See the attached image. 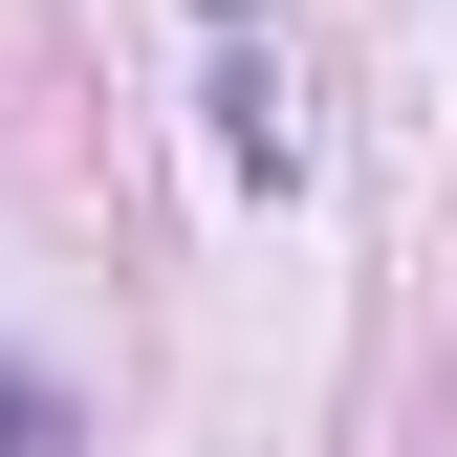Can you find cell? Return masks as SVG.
Segmentation results:
<instances>
[{
	"instance_id": "obj_1",
	"label": "cell",
	"mask_w": 457,
	"mask_h": 457,
	"mask_svg": "<svg viewBox=\"0 0 457 457\" xmlns=\"http://www.w3.org/2000/svg\"><path fill=\"white\" fill-rule=\"evenodd\" d=\"M0 457H66V392H44L22 349H0Z\"/></svg>"
}]
</instances>
